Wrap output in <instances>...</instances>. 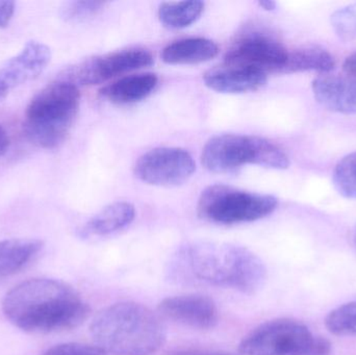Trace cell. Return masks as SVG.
Masks as SVG:
<instances>
[{
  "instance_id": "cell-29",
  "label": "cell",
  "mask_w": 356,
  "mask_h": 355,
  "mask_svg": "<svg viewBox=\"0 0 356 355\" xmlns=\"http://www.w3.org/2000/svg\"><path fill=\"white\" fill-rule=\"evenodd\" d=\"M344 70L347 74L356 77V52L349 56L344 63Z\"/></svg>"
},
{
  "instance_id": "cell-4",
  "label": "cell",
  "mask_w": 356,
  "mask_h": 355,
  "mask_svg": "<svg viewBox=\"0 0 356 355\" xmlns=\"http://www.w3.org/2000/svg\"><path fill=\"white\" fill-rule=\"evenodd\" d=\"M81 92L69 81L58 79L35 94L25 110L27 139L44 149L60 147L70 133L79 114Z\"/></svg>"
},
{
  "instance_id": "cell-7",
  "label": "cell",
  "mask_w": 356,
  "mask_h": 355,
  "mask_svg": "<svg viewBox=\"0 0 356 355\" xmlns=\"http://www.w3.org/2000/svg\"><path fill=\"white\" fill-rule=\"evenodd\" d=\"M315 336L303 323L274 319L259 325L238 345L242 355H297L305 352Z\"/></svg>"
},
{
  "instance_id": "cell-5",
  "label": "cell",
  "mask_w": 356,
  "mask_h": 355,
  "mask_svg": "<svg viewBox=\"0 0 356 355\" xmlns=\"http://www.w3.org/2000/svg\"><path fill=\"white\" fill-rule=\"evenodd\" d=\"M201 162L213 173L232 172L248 164L280 170L290 166L286 152L273 142L234 133L211 138L203 147Z\"/></svg>"
},
{
  "instance_id": "cell-1",
  "label": "cell",
  "mask_w": 356,
  "mask_h": 355,
  "mask_svg": "<svg viewBox=\"0 0 356 355\" xmlns=\"http://www.w3.org/2000/svg\"><path fill=\"white\" fill-rule=\"evenodd\" d=\"M181 285H205L257 293L267 279L261 258L248 248L229 243L193 242L181 246L167 271Z\"/></svg>"
},
{
  "instance_id": "cell-25",
  "label": "cell",
  "mask_w": 356,
  "mask_h": 355,
  "mask_svg": "<svg viewBox=\"0 0 356 355\" xmlns=\"http://www.w3.org/2000/svg\"><path fill=\"white\" fill-rule=\"evenodd\" d=\"M43 355H106V352L97 345L64 343L49 348Z\"/></svg>"
},
{
  "instance_id": "cell-16",
  "label": "cell",
  "mask_w": 356,
  "mask_h": 355,
  "mask_svg": "<svg viewBox=\"0 0 356 355\" xmlns=\"http://www.w3.org/2000/svg\"><path fill=\"white\" fill-rule=\"evenodd\" d=\"M159 85L154 73L127 75L100 90V95L116 104H131L147 98Z\"/></svg>"
},
{
  "instance_id": "cell-28",
  "label": "cell",
  "mask_w": 356,
  "mask_h": 355,
  "mask_svg": "<svg viewBox=\"0 0 356 355\" xmlns=\"http://www.w3.org/2000/svg\"><path fill=\"white\" fill-rule=\"evenodd\" d=\"M167 355H236L232 352L207 349H177L171 350Z\"/></svg>"
},
{
  "instance_id": "cell-12",
  "label": "cell",
  "mask_w": 356,
  "mask_h": 355,
  "mask_svg": "<svg viewBox=\"0 0 356 355\" xmlns=\"http://www.w3.org/2000/svg\"><path fill=\"white\" fill-rule=\"evenodd\" d=\"M158 310L165 318L192 329L207 331L219 322L217 304L209 296L200 294L165 298L159 304Z\"/></svg>"
},
{
  "instance_id": "cell-24",
  "label": "cell",
  "mask_w": 356,
  "mask_h": 355,
  "mask_svg": "<svg viewBox=\"0 0 356 355\" xmlns=\"http://www.w3.org/2000/svg\"><path fill=\"white\" fill-rule=\"evenodd\" d=\"M332 24L337 35L343 40L356 38V3L345 6L334 13Z\"/></svg>"
},
{
  "instance_id": "cell-14",
  "label": "cell",
  "mask_w": 356,
  "mask_h": 355,
  "mask_svg": "<svg viewBox=\"0 0 356 355\" xmlns=\"http://www.w3.org/2000/svg\"><path fill=\"white\" fill-rule=\"evenodd\" d=\"M316 100L323 108L342 114H356V77L324 74L313 81Z\"/></svg>"
},
{
  "instance_id": "cell-23",
  "label": "cell",
  "mask_w": 356,
  "mask_h": 355,
  "mask_svg": "<svg viewBox=\"0 0 356 355\" xmlns=\"http://www.w3.org/2000/svg\"><path fill=\"white\" fill-rule=\"evenodd\" d=\"M106 2L70 1L60 8V16L67 22H85L97 16L104 10Z\"/></svg>"
},
{
  "instance_id": "cell-27",
  "label": "cell",
  "mask_w": 356,
  "mask_h": 355,
  "mask_svg": "<svg viewBox=\"0 0 356 355\" xmlns=\"http://www.w3.org/2000/svg\"><path fill=\"white\" fill-rule=\"evenodd\" d=\"M16 4L10 0H0V28H4L10 24L15 14Z\"/></svg>"
},
{
  "instance_id": "cell-8",
  "label": "cell",
  "mask_w": 356,
  "mask_h": 355,
  "mask_svg": "<svg viewBox=\"0 0 356 355\" xmlns=\"http://www.w3.org/2000/svg\"><path fill=\"white\" fill-rule=\"evenodd\" d=\"M154 54L142 47H131L104 56L86 58L60 74L62 81L75 85H95L131 71L146 68L154 64Z\"/></svg>"
},
{
  "instance_id": "cell-2",
  "label": "cell",
  "mask_w": 356,
  "mask_h": 355,
  "mask_svg": "<svg viewBox=\"0 0 356 355\" xmlns=\"http://www.w3.org/2000/svg\"><path fill=\"white\" fill-rule=\"evenodd\" d=\"M2 311L14 327L29 333L75 329L91 313L76 290L52 279H33L19 283L4 296Z\"/></svg>"
},
{
  "instance_id": "cell-22",
  "label": "cell",
  "mask_w": 356,
  "mask_h": 355,
  "mask_svg": "<svg viewBox=\"0 0 356 355\" xmlns=\"http://www.w3.org/2000/svg\"><path fill=\"white\" fill-rule=\"evenodd\" d=\"M334 183L341 195L356 199V152L344 156L336 166Z\"/></svg>"
},
{
  "instance_id": "cell-26",
  "label": "cell",
  "mask_w": 356,
  "mask_h": 355,
  "mask_svg": "<svg viewBox=\"0 0 356 355\" xmlns=\"http://www.w3.org/2000/svg\"><path fill=\"white\" fill-rule=\"evenodd\" d=\"M330 350H332V345L327 340L321 337H315L311 345L305 352L297 355H330Z\"/></svg>"
},
{
  "instance_id": "cell-30",
  "label": "cell",
  "mask_w": 356,
  "mask_h": 355,
  "mask_svg": "<svg viewBox=\"0 0 356 355\" xmlns=\"http://www.w3.org/2000/svg\"><path fill=\"white\" fill-rule=\"evenodd\" d=\"M10 147V138L6 129L0 125V156H3Z\"/></svg>"
},
{
  "instance_id": "cell-20",
  "label": "cell",
  "mask_w": 356,
  "mask_h": 355,
  "mask_svg": "<svg viewBox=\"0 0 356 355\" xmlns=\"http://www.w3.org/2000/svg\"><path fill=\"white\" fill-rule=\"evenodd\" d=\"M204 10V2H164L159 8V19L164 26L171 29H181L196 22Z\"/></svg>"
},
{
  "instance_id": "cell-10",
  "label": "cell",
  "mask_w": 356,
  "mask_h": 355,
  "mask_svg": "<svg viewBox=\"0 0 356 355\" xmlns=\"http://www.w3.org/2000/svg\"><path fill=\"white\" fill-rule=\"evenodd\" d=\"M289 50L273 35L250 31L241 35L228 50L225 64L255 69L266 73H282Z\"/></svg>"
},
{
  "instance_id": "cell-21",
  "label": "cell",
  "mask_w": 356,
  "mask_h": 355,
  "mask_svg": "<svg viewBox=\"0 0 356 355\" xmlns=\"http://www.w3.org/2000/svg\"><path fill=\"white\" fill-rule=\"evenodd\" d=\"M325 325L332 335L342 337L356 336V302L339 306L330 312L326 317Z\"/></svg>"
},
{
  "instance_id": "cell-6",
  "label": "cell",
  "mask_w": 356,
  "mask_h": 355,
  "mask_svg": "<svg viewBox=\"0 0 356 355\" xmlns=\"http://www.w3.org/2000/svg\"><path fill=\"white\" fill-rule=\"evenodd\" d=\"M277 206V198L274 196L251 193L229 185H213L203 190L197 204V213L201 219L209 222L234 225L266 218Z\"/></svg>"
},
{
  "instance_id": "cell-9",
  "label": "cell",
  "mask_w": 356,
  "mask_h": 355,
  "mask_svg": "<svg viewBox=\"0 0 356 355\" xmlns=\"http://www.w3.org/2000/svg\"><path fill=\"white\" fill-rule=\"evenodd\" d=\"M196 164L186 150L177 147L154 148L140 156L135 174L140 181L158 187H178L194 174Z\"/></svg>"
},
{
  "instance_id": "cell-18",
  "label": "cell",
  "mask_w": 356,
  "mask_h": 355,
  "mask_svg": "<svg viewBox=\"0 0 356 355\" xmlns=\"http://www.w3.org/2000/svg\"><path fill=\"white\" fill-rule=\"evenodd\" d=\"M219 53V46L205 38H186L169 44L162 58L169 65H196L209 62Z\"/></svg>"
},
{
  "instance_id": "cell-13",
  "label": "cell",
  "mask_w": 356,
  "mask_h": 355,
  "mask_svg": "<svg viewBox=\"0 0 356 355\" xmlns=\"http://www.w3.org/2000/svg\"><path fill=\"white\" fill-rule=\"evenodd\" d=\"M267 79L268 75L261 71L225 63L207 71L203 75V81L207 88L225 94L257 91L266 85Z\"/></svg>"
},
{
  "instance_id": "cell-11",
  "label": "cell",
  "mask_w": 356,
  "mask_h": 355,
  "mask_svg": "<svg viewBox=\"0 0 356 355\" xmlns=\"http://www.w3.org/2000/svg\"><path fill=\"white\" fill-rule=\"evenodd\" d=\"M51 51L45 44L31 41L0 66V99L23 83L38 79L47 68Z\"/></svg>"
},
{
  "instance_id": "cell-17",
  "label": "cell",
  "mask_w": 356,
  "mask_h": 355,
  "mask_svg": "<svg viewBox=\"0 0 356 355\" xmlns=\"http://www.w3.org/2000/svg\"><path fill=\"white\" fill-rule=\"evenodd\" d=\"M44 248L38 239H6L0 241V281L26 268Z\"/></svg>"
},
{
  "instance_id": "cell-32",
  "label": "cell",
  "mask_w": 356,
  "mask_h": 355,
  "mask_svg": "<svg viewBox=\"0 0 356 355\" xmlns=\"http://www.w3.org/2000/svg\"><path fill=\"white\" fill-rule=\"evenodd\" d=\"M355 244H356V229H355Z\"/></svg>"
},
{
  "instance_id": "cell-15",
  "label": "cell",
  "mask_w": 356,
  "mask_h": 355,
  "mask_svg": "<svg viewBox=\"0 0 356 355\" xmlns=\"http://www.w3.org/2000/svg\"><path fill=\"white\" fill-rule=\"evenodd\" d=\"M136 218V208L127 201L114 202L102 208L79 229L83 240L106 237L129 226Z\"/></svg>"
},
{
  "instance_id": "cell-3",
  "label": "cell",
  "mask_w": 356,
  "mask_h": 355,
  "mask_svg": "<svg viewBox=\"0 0 356 355\" xmlns=\"http://www.w3.org/2000/svg\"><path fill=\"white\" fill-rule=\"evenodd\" d=\"M90 333L106 354L150 355L167 339L166 327L159 315L138 302L112 304L97 313Z\"/></svg>"
},
{
  "instance_id": "cell-31",
  "label": "cell",
  "mask_w": 356,
  "mask_h": 355,
  "mask_svg": "<svg viewBox=\"0 0 356 355\" xmlns=\"http://www.w3.org/2000/svg\"><path fill=\"white\" fill-rule=\"evenodd\" d=\"M259 6L266 10H273L276 8V2L271 0H265V1H259Z\"/></svg>"
},
{
  "instance_id": "cell-19",
  "label": "cell",
  "mask_w": 356,
  "mask_h": 355,
  "mask_svg": "<svg viewBox=\"0 0 356 355\" xmlns=\"http://www.w3.org/2000/svg\"><path fill=\"white\" fill-rule=\"evenodd\" d=\"M334 56L327 50L318 46H307L289 52L288 60L282 73L318 71L330 72L334 68Z\"/></svg>"
}]
</instances>
